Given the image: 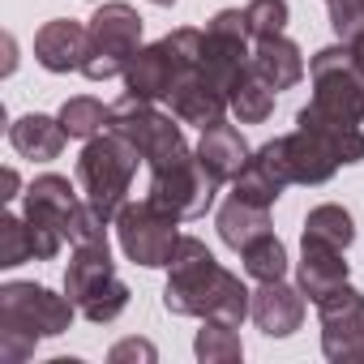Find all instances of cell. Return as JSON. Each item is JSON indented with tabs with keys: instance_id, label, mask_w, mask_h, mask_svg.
Instances as JSON below:
<instances>
[{
	"instance_id": "10",
	"label": "cell",
	"mask_w": 364,
	"mask_h": 364,
	"mask_svg": "<svg viewBox=\"0 0 364 364\" xmlns=\"http://www.w3.org/2000/svg\"><path fill=\"white\" fill-rule=\"evenodd\" d=\"M176 215L159 210L150 198L146 202H124V210L116 215V236H120V249L133 266H146V270H159L171 262V249L180 240L176 232Z\"/></svg>"
},
{
	"instance_id": "30",
	"label": "cell",
	"mask_w": 364,
	"mask_h": 364,
	"mask_svg": "<svg viewBox=\"0 0 364 364\" xmlns=\"http://www.w3.org/2000/svg\"><path fill=\"white\" fill-rule=\"evenodd\" d=\"M35 257V236L26 219L18 215H0V266H22Z\"/></svg>"
},
{
	"instance_id": "26",
	"label": "cell",
	"mask_w": 364,
	"mask_h": 364,
	"mask_svg": "<svg viewBox=\"0 0 364 364\" xmlns=\"http://www.w3.org/2000/svg\"><path fill=\"white\" fill-rule=\"evenodd\" d=\"M193 351H198L202 364H236V360H245V343H240L236 326L215 321V317L202 321V330L193 338Z\"/></svg>"
},
{
	"instance_id": "7",
	"label": "cell",
	"mask_w": 364,
	"mask_h": 364,
	"mask_svg": "<svg viewBox=\"0 0 364 364\" xmlns=\"http://www.w3.org/2000/svg\"><path fill=\"white\" fill-rule=\"evenodd\" d=\"M313 77V107L343 124H364V77L351 60L347 43H330L309 60Z\"/></svg>"
},
{
	"instance_id": "35",
	"label": "cell",
	"mask_w": 364,
	"mask_h": 364,
	"mask_svg": "<svg viewBox=\"0 0 364 364\" xmlns=\"http://www.w3.org/2000/svg\"><path fill=\"white\" fill-rule=\"evenodd\" d=\"M150 5H159V9H171V5H176V0H150Z\"/></svg>"
},
{
	"instance_id": "13",
	"label": "cell",
	"mask_w": 364,
	"mask_h": 364,
	"mask_svg": "<svg viewBox=\"0 0 364 364\" xmlns=\"http://www.w3.org/2000/svg\"><path fill=\"white\" fill-rule=\"evenodd\" d=\"M287 185H291L287 150H283V137H274V141H266V146H257L249 154V163L232 180V193L245 198V202H253V206H274Z\"/></svg>"
},
{
	"instance_id": "33",
	"label": "cell",
	"mask_w": 364,
	"mask_h": 364,
	"mask_svg": "<svg viewBox=\"0 0 364 364\" xmlns=\"http://www.w3.org/2000/svg\"><path fill=\"white\" fill-rule=\"evenodd\" d=\"M347 48H351V60H355V69H360V77H364V31H360Z\"/></svg>"
},
{
	"instance_id": "14",
	"label": "cell",
	"mask_w": 364,
	"mask_h": 364,
	"mask_svg": "<svg viewBox=\"0 0 364 364\" xmlns=\"http://www.w3.org/2000/svg\"><path fill=\"white\" fill-rule=\"evenodd\" d=\"M167 103H171V116L180 124H198V129H210V124H219L232 112L228 86H219L210 73H202V65L189 69L185 77L176 82V90L167 95Z\"/></svg>"
},
{
	"instance_id": "23",
	"label": "cell",
	"mask_w": 364,
	"mask_h": 364,
	"mask_svg": "<svg viewBox=\"0 0 364 364\" xmlns=\"http://www.w3.org/2000/svg\"><path fill=\"white\" fill-rule=\"evenodd\" d=\"M296 124H300V129H309V133H317V137H326L343 163H364V129H360V124L330 120V116H321L313 103L296 112Z\"/></svg>"
},
{
	"instance_id": "25",
	"label": "cell",
	"mask_w": 364,
	"mask_h": 364,
	"mask_svg": "<svg viewBox=\"0 0 364 364\" xmlns=\"http://www.w3.org/2000/svg\"><path fill=\"white\" fill-rule=\"evenodd\" d=\"M300 240H313V245H330V249H351V240H355V219H351V210H343V206H334V202H326V206H313L309 210V219H304V236Z\"/></svg>"
},
{
	"instance_id": "27",
	"label": "cell",
	"mask_w": 364,
	"mask_h": 364,
	"mask_svg": "<svg viewBox=\"0 0 364 364\" xmlns=\"http://www.w3.org/2000/svg\"><path fill=\"white\" fill-rule=\"evenodd\" d=\"M60 124H65L69 137L90 141V137H99V133L112 124V107H103L95 95H73V99H65V107H60Z\"/></svg>"
},
{
	"instance_id": "8",
	"label": "cell",
	"mask_w": 364,
	"mask_h": 364,
	"mask_svg": "<svg viewBox=\"0 0 364 364\" xmlns=\"http://www.w3.org/2000/svg\"><path fill=\"white\" fill-rule=\"evenodd\" d=\"M77 189L69 185V176H35L31 189H26V206H22V219L35 236V257L39 262H52L60 253V245L69 240V223H73V210H77Z\"/></svg>"
},
{
	"instance_id": "4",
	"label": "cell",
	"mask_w": 364,
	"mask_h": 364,
	"mask_svg": "<svg viewBox=\"0 0 364 364\" xmlns=\"http://www.w3.org/2000/svg\"><path fill=\"white\" fill-rule=\"evenodd\" d=\"M65 296L77 304L86 321L107 326L129 309L133 291L116 279V262L107 245H73V257L65 266Z\"/></svg>"
},
{
	"instance_id": "17",
	"label": "cell",
	"mask_w": 364,
	"mask_h": 364,
	"mask_svg": "<svg viewBox=\"0 0 364 364\" xmlns=\"http://www.w3.org/2000/svg\"><path fill=\"white\" fill-rule=\"evenodd\" d=\"M347 262H343V249H330V245H313V240H300V262H296V287L304 291V300L321 304L330 291H338L347 283Z\"/></svg>"
},
{
	"instance_id": "3",
	"label": "cell",
	"mask_w": 364,
	"mask_h": 364,
	"mask_svg": "<svg viewBox=\"0 0 364 364\" xmlns=\"http://www.w3.org/2000/svg\"><path fill=\"white\" fill-rule=\"evenodd\" d=\"M137 163H146L137 154L133 141H124L120 133L103 129L99 137H90L77 154V185L86 193V202L107 219L116 223V215L124 210L129 202V189H133V176H137Z\"/></svg>"
},
{
	"instance_id": "5",
	"label": "cell",
	"mask_w": 364,
	"mask_h": 364,
	"mask_svg": "<svg viewBox=\"0 0 364 364\" xmlns=\"http://www.w3.org/2000/svg\"><path fill=\"white\" fill-rule=\"evenodd\" d=\"M90 48H86V65L82 73L90 82H112L124 77L129 60L141 52V14L124 0H107L90 18Z\"/></svg>"
},
{
	"instance_id": "34",
	"label": "cell",
	"mask_w": 364,
	"mask_h": 364,
	"mask_svg": "<svg viewBox=\"0 0 364 364\" xmlns=\"http://www.w3.org/2000/svg\"><path fill=\"white\" fill-rule=\"evenodd\" d=\"M0 180H5V193H0V198L14 202V198H18V171H14V167H5V176H0Z\"/></svg>"
},
{
	"instance_id": "31",
	"label": "cell",
	"mask_w": 364,
	"mask_h": 364,
	"mask_svg": "<svg viewBox=\"0 0 364 364\" xmlns=\"http://www.w3.org/2000/svg\"><path fill=\"white\" fill-rule=\"evenodd\" d=\"M330 5V31L338 35V43H351L364 31V0H326Z\"/></svg>"
},
{
	"instance_id": "15",
	"label": "cell",
	"mask_w": 364,
	"mask_h": 364,
	"mask_svg": "<svg viewBox=\"0 0 364 364\" xmlns=\"http://www.w3.org/2000/svg\"><path fill=\"white\" fill-rule=\"evenodd\" d=\"M86 48H90V31L82 22H73V18L43 22L39 35H35V60L48 73H82Z\"/></svg>"
},
{
	"instance_id": "1",
	"label": "cell",
	"mask_w": 364,
	"mask_h": 364,
	"mask_svg": "<svg viewBox=\"0 0 364 364\" xmlns=\"http://www.w3.org/2000/svg\"><path fill=\"white\" fill-rule=\"evenodd\" d=\"M163 309L176 317H215L240 326L245 317H253V291L232 270H223L198 236H180L167 262Z\"/></svg>"
},
{
	"instance_id": "6",
	"label": "cell",
	"mask_w": 364,
	"mask_h": 364,
	"mask_svg": "<svg viewBox=\"0 0 364 364\" xmlns=\"http://www.w3.org/2000/svg\"><path fill=\"white\" fill-rule=\"evenodd\" d=\"M215 189H219V180L202 167L198 150H180L167 163L150 167L146 198L159 210H167V215H176L180 223H185V219H202L215 206Z\"/></svg>"
},
{
	"instance_id": "24",
	"label": "cell",
	"mask_w": 364,
	"mask_h": 364,
	"mask_svg": "<svg viewBox=\"0 0 364 364\" xmlns=\"http://www.w3.org/2000/svg\"><path fill=\"white\" fill-rule=\"evenodd\" d=\"M274 86H266L257 73H253V65L232 82V90H228V99H232V116L240 120V124H262V120H270V112H274Z\"/></svg>"
},
{
	"instance_id": "2",
	"label": "cell",
	"mask_w": 364,
	"mask_h": 364,
	"mask_svg": "<svg viewBox=\"0 0 364 364\" xmlns=\"http://www.w3.org/2000/svg\"><path fill=\"white\" fill-rule=\"evenodd\" d=\"M77 304L56 296L43 283H5L0 287V360L22 364L35 355L39 338H56L73 326Z\"/></svg>"
},
{
	"instance_id": "29",
	"label": "cell",
	"mask_w": 364,
	"mask_h": 364,
	"mask_svg": "<svg viewBox=\"0 0 364 364\" xmlns=\"http://www.w3.org/2000/svg\"><path fill=\"white\" fill-rule=\"evenodd\" d=\"M287 18H291L287 0H249V5H245V26H249L253 43H257V39H274V35H283Z\"/></svg>"
},
{
	"instance_id": "11",
	"label": "cell",
	"mask_w": 364,
	"mask_h": 364,
	"mask_svg": "<svg viewBox=\"0 0 364 364\" xmlns=\"http://www.w3.org/2000/svg\"><path fill=\"white\" fill-rule=\"evenodd\" d=\"M321 355L330 364H364V291L343 283L317 304Z\"/></svg>"
},
{
	"instance_id": "16",
	"label": "cell",
	"mask_w": 364,
	"mask_h": 364,
	"mask_svg": "<svg viewBox=\"0 0 364 364\" xmlns=\"http://www.w3.org/2000/svg\"><path fill=\"white\" fill-rule=\"evenodd\" d=\"M253 321L266 338H287L300 330L304 321V291L300 287H287L283 279L274 283H262L253 291Z\"/></svg>"
},
{
	"instance_id": "21",
	"label": "cell",
	"mask_w": 364,
	"mask_h": 364,
	"mask_svg": "<svg viewBox=\"0 0 364 364\" xmlns=\"http://www.w3.org/2000/svg\"><path fill=\"white\" fill-rule=\"evenodd\" d=\"M253 73L266 82V86H274V90H291L300 77H304V52L287 39V35H274V39H257V48H253Z\"/></svg>"
},
{
	"instance_id": "20",
	"label": "cell",
	"mask_w": 364,
	"mask_h": 364,
	"mask_svg": "<svg viewBox=\"0 0 364 364\" xmlns=\"http://www.w3.org/2000/svg\"><path fill=\"white\" fill-rule=\"evenodd\" d=\"M69 133L60 124V116H43V112H31V116H18L9 124V146L22 154V159H35V163H48V159H60Z\"/></svg>"
},
{
	"instance_id": "12",
	"label": "cell",
	"mask_w": 364,
	"mask_h": 364,
	"mask_svg": "<svg viewBox=\"0 0 364 364\" xmlns=\"http://www.w3.org/2000/svg\"><path fill=\"white\" fill-rule=\"evenodd\" d=\"M249 26H245V9H219L206 22V43H202V73H210L219 86L232 90V82L249 69L253 52H249Z\"/></svg>"
},
{
	"instance_id": "19",
	"label": "cell",
	"mask_w": 364,
	"mask_h": 364,
	"mask_svg": "<svg viewBox=\"0 0 364 364\" xmlns=\"http://www.w3.org/2000/svg\"><path fill=\"white\" fill-rule=\"evenodd\" d=\"M249 141H245V133L236 129V124H228V120H219V124H210V129H202V141H198V159H202V167L219 180V185H232V180L240 176V167L249 163Z\"/></svg>"
},
{
	"instance_id": "32",
	"label": "cell",
	"mask_w": 364,
	"mask_h": 364,
	"mask_svg": "<svg viewBox=\"0 0 364 364\" xmlns=\"http://www.w3.org/2000/svg\"><path fill=\"white\" fill-rule=\"evenodd\" d=\"M107 360H112V364H124V360H146V364H154L159 351H154V343H146V338H124V343H116V347L107 351Z\"/></svg>"
},
{
	"instance_id": "28",
	"label": "cell",
	"mask_w": 364,
	"mask_h": 364,
	"mask_svg": "<svg viewBox=\"0 0 364 364\" xmlns=\"http://www.w3.org/2000/svg\"><path fill=\"white\" fill-rule=\"evenodd\" d=\"M240 257H245V274L257 279V283H274V279L287 274V245L274 232L257 236L249 249H240Z\"/></svg>"
},
{
	"instance_id": "22",
	"label": "cell",
	"mask_w": 364,
	"mask_h": 364,
	"mask_svg": "<svg viewBox=\"0 0 364 364\" xmlns=\"http://www.w3.org/2000/svg\"><path fill=\"white\" fill-rule=\"evenodd\" d=\"M266 232H270V206H253V202H245L236 193L223 202V210H219V240L228 249L240 253V249H249Z\"/></svg>"
},
{
	"instance_id": "9",
	"label": "cell",
	"mask_w": 364,
	"mask_h": 364,
	"mask_svg": "<svg viewBox=\"0 0 364 364\" xmlns=\"http://www.w3.org/2000/svg\"><path fill=\"white\" fill-rule=\"evenodd\" d=\"M107 129L120 133L124 141H133L137 154L146 159V167H159V163H167L171 154L189 150L180 120L167 116V112H159L154 103H146V99H137V95H124L120 103H112V124H107Z\"/></svg>"
},
{
	"instance_id": "18",
	"label": "cell",
	"mask_w": 364,
	"mask_h": 364,
	"mask_svg": "<svg viewBox=\"0 0 364 364\" xmlns=\"http://www.w3.org/2000/svg\"><path fill=\"white\" fill-rule=\"evenodd\" d=\"M287 150V167H291V185H326V180L343 167V159L334 154V146L309 129L296 124V133L283 137Z\"/></svg>"
}]
</instances>
